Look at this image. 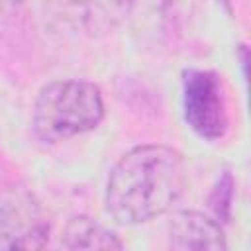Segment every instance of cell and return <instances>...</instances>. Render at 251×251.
<instances>
[{
  "label": "cell",
  "instance_id": "6da1fadb",
  "mask_svg": "<svg viewBox=\"0 0 251 251\" xmlns=\"http://www.w3.org/2000/svg\"><path fill=\"white\" fill-rule=\"evenodd\" d=\"M188 182L186 161L169 145H139L112 169L104 206L124 226L149 222L173 208Z\"/></svg>",
  "mask_w": 251,
  "mask_h": 251
},
{
  "label": "cell",
  "instance_id": "7a4b0ae2",
  "mask_svg": "<svg viewBox=\"0 0 251 251\" xmlns=\"http://www.w3.org/2000/svg\"><path fill=\"white\" fill-rule=\"evenodd\" d=\"M104 118L100 88L82 78L45 84L33 104L31 127L45 143H59L94 129Z\"/></svg>",
  "mask_w": 251,
  "mask_h": 251
},
{
  "label": "cell",
  "instance_id": "3957f363",
  "mask_svg": "<svg viewBox=\"0 0 251 251\" xmlns=\"http://www.w3.org/2000/svg\"><path fill=\"white\" fill-rule=\"evenodd\" d=\"M182 110L190 129L202 139H222L229 129V98L224 78L208 69L182 75Z\"/></svg>",
  "mask_w": 251,
  "mask_h": 251
},
{
  "label": "cell",
  "instance_id": "277c9868",
  "mask_svg": "<svg viewBox=\"0 0 251 251\" xmlns=\"http://www.w3.org/2000/svg\"><path fill=\"white\" fill-rule=\"evenodd\" d=\"M49 220L29 194L0 206V249H41L49 239Z\"/></svg>",
  "mask_w": 251,
  "mask_h": 251
},
{
  "label": "cell",
  "instance_id": "5b68a950",
  "mask_svg": "<svg viewBox=\"0 0 251 251\" xmlns=\"http://www.w3.org/2000/svg\"><path fill=\"white\" fill-rule=\"evenodd\" d=\"M169 247L178 251H224L227 249V243L224 229L216 220L200 212L184 210L175 214L169 224Z\"/></svg>",
  "mask_w": 251,
  "mask_h": 251
},
{
  "label": "cell",
  "instance_id": "8992f818",
  "mask_svg": "<svg viewBox=\"0 0 251 251\" xmlns=\"http://www.w3.org/2000/svg\"><path fill=\"white\" fill-rule=\"evenodd\" d=\"M61 247L65 249H122L120 237L88 216H75L67 222L61 233Z\"/></svg>",
  "mask_w": 251,
  "mask_h": 251
},
{
  "label": "cell",
  "instance_id": "52a82bcc",
  "mask_svg": "<svg viewBox=\"0 0 251 251\" xmlns=\"http://www.w3.org/2000/svg\"><path fill=\"white\" fill-rule=\"evenodd\" d=\"M78 8L80 22L90 29L112 25L116 20L127 14L131 0H73Z\"/></svg>",
  "mask_w": 251,
  "mask_h": 251
},
{
  "label": "cell",
  "instance_id": "ba28073f",
  "mask_svg": "<svg viewBox=\"0 0 251 251\" xmlns=\"http://www.w3.org/2000/svg\"><path fill=\"white\" fill-rule=\"evenodd\" d=\"M233 186H235L233 184V176L227 171H224V175L218 178V182L214 186L210 204H212V210L216 212V216L222 222H227V218H229L231 200H233Z\"/></svg>",
  "mask_w": 251,
  "mask_h": 251
},
{
  "label": "cell",
  "instance_id": "9c48e42d",
  "mask_svg": "<svg viewBox=\"0 0 251 251\" xmlns=\"http://www.w3.org/2000/svg\"><path fill=\"white\" fill-rule=\"evenodd\" d=\"M8 2H24V0H8Z\"/></svg>",
  "mask_w": 251,
  "mask_h": 251
}]
</instances>
